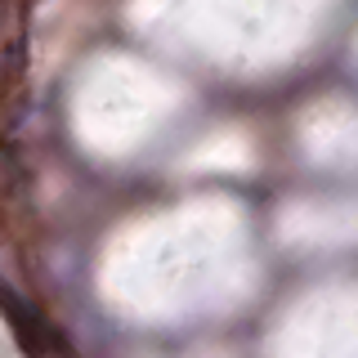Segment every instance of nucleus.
I'll return each mask as SVG.
<instances>
[{
    "mask_svg": "<svg viewBox=\"0 0 358 358\" xmlns=\"http://www.w3.org/2000/svg\"><path fill=\"white\" fill-rule=\"evenodd\" d=\"M0 309L9 313V322H14V331H18L22 350H31V354H36V350H41V354H50V350L59 354V350H67L63 336L54 331V327H50V322H45L31 305H22V300H18L9 287H0Z\"/></svg>",
    "mask_w": 358,
    "mask_h": 358,
    "instance_id": "f257e3e1",
    "label": "nucleus"
}]
</instances>
